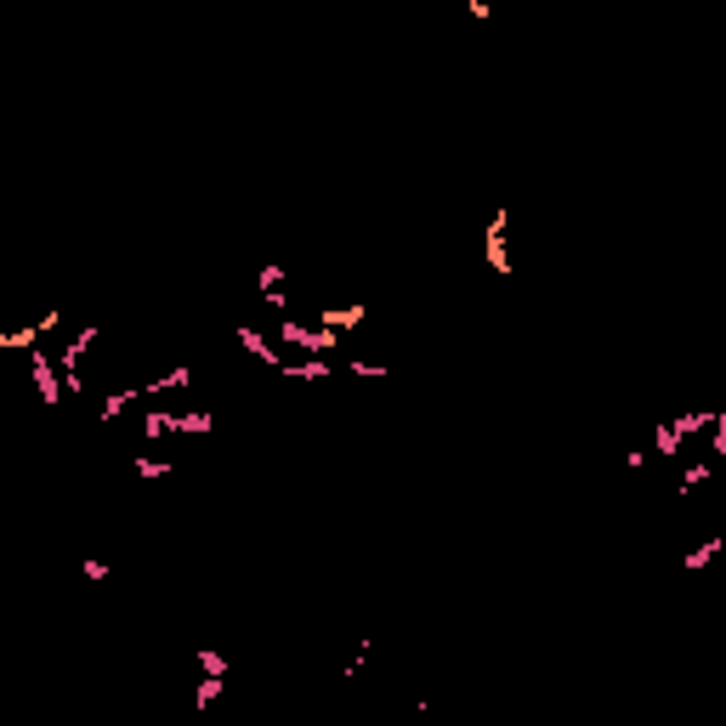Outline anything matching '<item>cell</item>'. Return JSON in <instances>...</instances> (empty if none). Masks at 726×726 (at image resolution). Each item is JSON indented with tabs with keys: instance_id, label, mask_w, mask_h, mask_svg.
Wrapping results in <instances>:
<instances>
[{
	"instance_id": "obj_1",
	"label": "cell",
	"mask_w": 726,
	"mask_h": 726,
	"mask_svg": "<svg viewBox=\"0 0 726 726\" xmlns=\"http://www.w3.org/2000/svg\"><path fill=\"white\" fill-rule=\"evenodd\" d=\"M273 329H278V341L284 347H301V352H313V358H329V352H341V329H306L301 318H290V313H278L273 318Z\"/></svg>"
},
{
	"instance_id": "obj_2",
	"label": "cell",
	"mask_w": 726,
	"mask_h": 726,
	"mask_svg": "<svg viewBox=\"0 0 726 726\" xmlns=\"http://www.w3.org/2000/svg\"><path fill=\"white\" fill-rule=\"evenodd\" d=\"M29 375H35V392H40V403H46V409H63V403H68V398H63L57 358H46L40 347H29Z\"/></svg>"
},
{
	"instance_id": "obj_3",
	"label": "cell",
	"mask_w": 726,
	"mask_h": 726,
	"mask_svg": "<svg viewBox=\"0 0 726 726\" xmlns=\"http://www.w3.org/2000/svg\"><path fill=\"white\" fill-rule=\"evenodd\" d=\"M511 211L500 204L494 211V222H488V239H482V262H488V273H511Z\"/></svg>"
},
{
	"instance_id": "obj_4",
	"label": "cell",
	"mask_w": 726,
	"mask_h": 726,
	"mask_svg": "<svg viewBox=\"0 0 726 726\" xmlns=\"http://www.w3.org/2000/svg\"><path fill=\"white\" fill-rule=\"evenodd\" d=\"M255 290H262V301L273 306V318H278V313H290V273H284L278 262H267L262 273H255Z\"/></svg>"
},
{
	"instance_id": "obj_5",
	"label": "cell",
	"mask_w": 726,
	"mask_h": 726,
	"mask_svg": "<svg viewBox=\"0 0 726 726\" xmlns=\"http://www.w3.org/2000/svg\"><path fill=\"white\" fill-rule=\"evenodd\" d=\"M233 341H239V347H244L255 363H267V369H278V363H284V352H278V347H273V341H267V335L255 329V324H233Z\"/></svg>"
},
{
	"instance_id": "obj_6",
	"label": "cell",
	"mask_w": 726,
	"mask_h": 726,
	"mask_svg": "<svg viewBox=\"0 0 726 726\" xmlns=\"http://www.w3.org/2000/svg\"><path fill=\"white\" fill-rule=\"evenodd\" d=\"M273 375H284V380H329V375H335V363H324V358L306 352V358H284Z\"/></svg>"
},
{
	"instance_id": "obj_7",
	"label": "cell",
	"mask_w": 726,
	"mask_h": 726,
	"mask_svg": "<svg viewBox=\"0 0 726 726\" xmlns=\"http://www.w3.org/2000/svg\"><path fill=\"white\" fill-rule=\"evenodd\" d=\"M193 386V369L188 363H171L165 375H153V380H142V398H165V392H188Z\"/></svg>"
},
{
	"instance_id": "obj_8",
	"label": "cell",
	"mask_w": 726,
	"mask_h": 726,
	"mask_svg": "<svg viewBox=\"0 0 726 726\" xmlns=\"http://www.w3.org/2000/svg\"><path fill=\"white\" fill-rule=\"evenodd\" d=\"M171 431L182 437V431H188V437H211L216 431V414L211 409H171Z\"/></svg>"
},
{
	"instance_id": "obj_9",
	"label": "cell",
	"mask_w": 726,
	"mask_h": 726,
	"mask_svg": "<svg viewBox=\"0 0 726 726\" xmlns=\"http://www.w3.org/2000/svg\"><path fill=\"white\" fill-rule=\"evenodd\" d=\"M363 318H369V313H363V301H347V306H318V324H324V329H341V335H347V329H358Z\"/></svg>"
},
{
	"instance_id": "obj_10",
	"label": "cell",
	"mask_w": 726,
	"mask_h": 726,
	"mask_svg": "<svg viewBox=\"0 0 726 726\" xmlns=\"http://www.w3.org/2000/svg\"><path fill=\"white\" fill-rule=\"evenodd\" d=\"M46 341V329L29 318V324H23V329H6V324H0V352H29V347H40Z\"/></svg>"
},
{
	"instance_id": "obj_11",
	"label": "cell",
	"mask_w": 726,
	"mask_h": 726,
	"mask_svg": "<svg viewBox=\"0 0 726 726\" xmlns=\"http://www.w3.org/2000/svg\"><path fill=\"white\" fill-rule=\"evenodd\" d=\"M137 403H142V386H119V392H109V398H102L97 420H119V414H131Z\"/></svg>"
},
{
	"instance_id": "obj_12",
	"label": "cell",
	"mask_w": 726,
	"mask_h": 726,
	"mask_svg": "<svg viewBox=\"0 0 726 726\" xmlns=\"http://www.w3.org/2000/svg\"><path fill=\"white\" fill-rule=\"evenodd\" d=\"M721 551H726V539H721V534H710V539H698L692 551L681 556V567H687V574H698V567H710V562H715Z\"/></svg>"
},
{
	"instance_id": "obj_13",
	"label": "cell",
	"mask_w": 726,
	"mask_h": 726,
	"mask_svg": "<svg viewBox=\"0 0 726 726\" xmlns=\"http://www.w3.org/2000/svg\"><path fill=\"white\" fill-rule=\"evenodd\" d=\"M710 472H715V460H704V454H698V460L687 465V472H681V500H692V494H698V488H704V482H710Z\"/></svg>"
},
{
	"instance_id": "obj_14",
	"label": "cell",
	"mask_w": 726,
	"mask_h": 726,
	"mask_svg": "<svg viewBox=\"0 0 726 726\" xmlns=\"http://www.w3.org/2000/svg\"><path fill=\"white\" fill-rule=\"evenodd\" d=\"M142 437H148V443L171 437V409H142Z\"/></svg>"
},
{
	"instance_id": "obj_15",
	"label": "cell",
	"mask_w": 726,
	"mask_h": 726,
	"mask_svg": "<svg viewBox=\"0 0 726 726\" xmlns=\"http://www.w3.org/2000/svg\"><path fill=\"white\" fill-rule=\"evenodd\" d=\"M681 449H687V443L676 437V426L659 420V426H653V454H681Z\"/></svg>"
},
{
	"instance_id": "obj_16",
	"label": "cell",
	"mask_w": 726,
	"mask_h": 726,
	"mask_svg": "<svg viewBox=\"0 0 726 726\" xmlns=\"http://www.w3.org/2000/svg\"><path fill=\"white\" fill-rule=\"evenodd\" d=\"M222 692H227V676H204V681H199V692H193V710H211Z\"/></svg>"
},
{
	"instance_id": "obj_17",
	"label": "cell",
	"mask_w": 726,
	"mask_h": 726,
	"mask_svg": "<svg viewBox=\"0 0 726 726\" xmlns=\"http://www.w3.org/2000/svg\"><path fill=\"white\" fill-rule=\"evenodd\" d=\"M176 465L171 460H153V454H137V477H148V482H160V477H171Z\"/></svg>"
},
{
	"instance_id": "obj_18",
	"label": "cell",
	"mask_w": 726,
	"mask_h": 726,
	"mask_svg": "<svg viewBox=\"0 0 726 726\" xmlns=\"http://www.w3.org/2000/svg\"><path fill=\"white\" fill-rule=\"evenodd\" d=\"M193 659H199V669H204V676H227V659L216 653V647H193Z\"/></svg>"
},
{
	"instance_id": "obj_19",
	"label": "cell",
	"mask_w": 726,
	"mask_h": 726,
	"mask_svg": "<svg viewBox=\"0 0 726 726\" xmlns=\"http://www.w3.org/2000/svg\"><path fill=\"white\" fill-rule=\"evenodd\" d=\"M80 574H86L91 585H109V579H114V567L102 562V556H80Z\"/></svg>"
},
{
	"instance_id": "obj_20",
	"label": "cell",
	"mask_w": 726,
	"mask_h": 726,
	"mask_svg": "<svg viewBox=\"0 0 726 726\" xmlns=\"http://www.w3.org/2000/svg\"><path fill=\"white\" fill-rule=\"evenodd\" d=\"M347 369H352L358 380H386V375H392V363H363V358H352Z\"/></svg>"
},
{
	"instance_id": "obj_21",
	"label": "cell",
	"mask_w": 726,
	"mask_h": 726,
	"mask_svg": "<svg viewBox=\"0 0 726 726\" xmlns=\"http://www.w3.org/2000/svg\"><path fill=\"white\" fill-rule=\"evenodd\" d=\"M454 6H460L465 17H477V23H494V6H488V0H454Z\"/></svg>"
}]
</instances>
